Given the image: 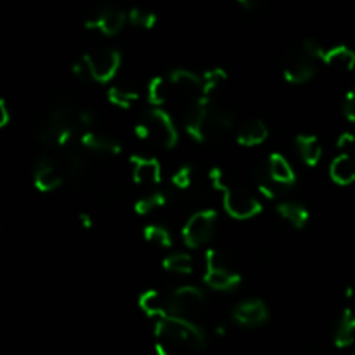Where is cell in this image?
I'll return each instance as SVG.
<instances>
[{"mask_svg":"<svg viewBox=\"0 0 355 355\" xmlns=\"http://www.w3.org/2000/svg\"><path fill=\"white\" fill-rule=\"evenodd\" d=\"M184 127L194 141L214 142L225 137L231 130L232 114L203 97L187 106L184 114Z\"/></svg>","mask_w":355,"mask_h":355,"instance_id":"6da1fadb","label":"cell"},{"mask_svg":"<svg viewBox=\"0 0 355 355\" xmlns=\"http://www.w3.org/2000/svg\"><path fill=\"white\" fill-rule=\"evenodd\" d=\"M155 336L156 354L158 355H173L179 349L201 350L207 345V335L203 329L193 321L168 315L165 319L155 321Z\"/></svg>","mask_w":355,"mask_h":355,"instance_id":"7a4b0ae2","label":"cell"},{"mask_svg":"<svg viewBox=\"0 0 355 355\" xmlns=\"http://www.w3.org/2000/svg\"><path fill=\"white\" fill-rule=\"evenodd\" d=\"M208 177H210L215 189L224 193V208L232 218L246 220V218L257 217V215L262 211V203H260L255 196L246 193L243 187L227 184L222 168L214 166V168L210 170V173H208Z\"/></svg>","mask_w":355,"mask_h":355,"instance_id":"3957f363","label":"cell"},{"mask_svg":"<svg viewBox=\"0 0 355 355\" xmlns=\"http://www.w3.org/2000/svg\"><path fill=\"white\" fill-rule=\"evenodd\" d=\"M324 49L312 38H305L288 51L283 64V75L290 83H305L314 76L315 61L322 58Z\"/></svg>","mask_w":355,"mask_h":355,"instance_id":"277c9868","label":"cell"},{"mask_svg":"<svg viewBox=\"0 0 355 355\" xmlns=\"http://www.w3.org/2000/svg\"><path fill=\"white\" fill-rule=\"evenodd\" d=\"M134 132L139 139H144V141L151 139L166 149L175 148L179 142V132H177L172 116L159 107L148 111L142 120L135 125Z\"/></svg>","mask_w":355,"mask_h":355,"instance_id":"5b68a950","label":"cell"},{"mask_svg":"<svg viewBox=\"0 0 355 355\" xmlns=\"http://www.w3.org/2000/svg\"><path fill=\"white\" fill-rule=\"evenodd\" d=\"M205 283L217 291H231L241 283V276L236 272L231 259L225 252L217 248L207 250V272Z\"/></svg>","mask_w":355,"mask_h":355,"instance_id":"8992f818","label":"cell"},{"mask_svg":"<svg viewBox=\"0 0 355 355\" xmlns=\"http://www.w3.org/2000/svg\"><path fill=\"white\" fill-rule=\"evenodd\" d=\"M168 305L170 314L194 322V318H198V315L205 311L207 295H205L200 288L186 284V286L177 288V290L170 295Z\"/></svg>","mask_w":355,"mask_h":355,"instance_id":"52a82bcc","label":"cell"},{"mask_svg":"<svg viewBox=\"0 0 355 355\" xmlns=\"http://www.w3.org/2000/svg\"><path fill=\"white\" fill-rule=\"evenodd\" d=\"M217 217L218 215L215 210H201L191 215L182 229L184 245L187 248H200V246L207 245L215 232Z\"/></svg>","mask_w":355,"mask_h":355,"instance_id":"ba28073f","label":"cell"},{"mask_svg":"<svg viewBox=\"0 0 355 355\" xmlns=\"http://www.w3.org/2000/svg\"><path fill=\"white\" fill-rule=\"evenodd\" d=\"M83 59L87 61L90 69L92 80L99 83H106L116 75L118 68L121 64L120 52L111 47H96L92 51L85 52Z\"/></svg>","mask_w":355,"mask_h":355,"instance_id":"9c48e42d","label":"cell"},{"mask_svg":"<svg viewBox=\"0 0 355 355\" xmlns=\"http://www.w3.org/2000/svg\"><path fill=\"white\" fill-rule=\"evenodd\" d=\"M128 19V14L123 10L116 9V7H97L94 12H90L85 17V26L89 30H99L101 33L113 37V35L120 33L121 28L125 26Z\"/></svg>","mask_w":355,"mask_h":355,"instance_id":"30bf717a","label":"cell"},{"mask_svg":"<svg viewBox=\"0 0 355 355\" xmlns=\"http://www.w3.org/2000/svg\"><path fill=\"white\" fill-rule=\"evenodd\" d=\"M168 82L180 96L189 99V104L203 99V76L189 71V69L177 68L168 75Z\"/></svg>","mask_w":355,"mask_h":355,"instance_id":"8fae6325","label":"cell"},{"mask_svg":"<svg viewBox=\"0 0 355 355\" xmlns=\"http://www.w3.org/2000/svg\"><path fill=\"white\" fill-rule=\"evenodd\" d=\"M234 319L238 324L246 326V328H257L267 322L269 319V309L262 300H245L234 309Z\"/></svg>","mask_w":355,"mask_h":355,"instance_id":"7c38bea8","label":"cell"},{"mask_svg":"<svg viewBox=\"0 0 355 355\" xmlns=\"http://www.w3.org/2000/svg\"><path fill=\"white\" fill-rule=\"evenodd\" d=\"M134 166V180L137 184H159L162 180V166L158 159L144 158V156H130Z\"/></svg>","mask_w":355,"mask_h":355,"instance_id":"4fadbf2b","label":"cell"},{"mask_svg":"<svg viewBox=\"0 0 355 355\" xmlns=\"http://www.w3.org/2000/svg\"><path fill=\"white\" fill-rule=\"evenodd\" d=\"M139 307L142 309L148 318L155 319V321H159V319L168 318L170 314V305L168 298L165 300L162 293H158L156 290H148L139 297Z\"/></svg>","mask_w":355,"mask_h":355,"instance_id":"5bb4252c","label":"cell"},{"mask_svg":"<svg viewBox=\"0 0 355 355\" xmlns=\"http://www.w3.org/2000/svg\"><path fill=\"white\" fill-rule=\"evenodd\" d=\"M80 144L89 151L103 153V155H120L121 144L113 137L101 134V132L87 130L85 134L80 137Z\"/></svg>","mask_w":355,"mask_h":355,"instance_id":"9a60e30c","label":"cell"},{"mask_svg":"<svg viewBox=\"0 0 355 355\" xmlns=\"http://www.w3.org/2000/svg\"><path fill=\"white\" fill-rule=\"evenodd\" d=\"M62 184V175L49 159H42L35 168V187L42 193H51Z\"/></svg>","mask_w":355,"mask_h":355,"instance_id":"2e32d148","label":"cell"},{"mask_svg":"<svg viewBox=\"0 0 355 355\" xmlns=\"http://www.w3.org/2000/svg\"><path fill=\"white\" fill-rule=\"evenodd\" d=\"M321 61L338 71H352L355 68V52L347 45H335L331 49H324Z\"/></svg>","mask_w":355,"mask_h":355,"instance_id":"e0dca14e","label":"cell"},{"mask_svg":"<svg viewBox=\"0 0 355 355\" xmlns=\"http://www.w3.org/2000/svg\"><path fill=\"white\" fill-rule=\"evenodd\" d=\"M331 180L338 186H349L355 182V158L349 153H342L336 156L329 165Z\"/></svg>","mask_w":355,"mask_h":355,"instance_id":"ac0fdd59","label":"cell"},{"mask_svg":"<svg viewBox=\"0 0 355 355\" xmlns=\"http://www.w3.org/2000/svg\"><path fill=\"white\" fill-rule=\"evenodd\" d=\"M267 137H269V128H267V125L262 120H257V118L245 121L239 127L238 135H236L239 144L246 146V148L262 144V142L267 141Z\"/></svg>","mask_w":355,"mask_h":355,"instance_id":"d6986e66","label":"cell"},{"mask_svg":"<svg viewBox=\"0 0 355 355\" xmlns=\"http://www.w3.org/2000/svg\"><path fill=\"white\" fill-rule=\"evenodd\" d=\"M267 172H269V179L274 184H281V186H290V184H293L297 180V173H295L293 166L279 153H272L269 156Z\"/></svg>","mask_w":355,"mask_h":355,"instance_id":"ffe728a7","label":"cell"},{"mask_svg":"<svg viewBox=\"0 0 355 355\" xmlns=\"http://www.w3.org/2000/svg\"><path fill=\"white\" fill-rule=\"evenodd\" d=\"M355 342V311L347 307L340 318L335 331V345L338 349H347Z\"/></svg>","mask_w":355,"mask_h":355,"instance_id":"44dd1931","label":"cell"},{"mask_svg":"<svg viewBox=\"0 0 355 355\" xmlns=\"http://www.w3.org/2000/svg\"><path fill=\"white\" fill-rule=\"evenodd\" d=\"M277 214L288 222V224L293 225L295 229H304L307 225L311 214H309L307 208L302 203L297 201H283V203L277 205Z\"/></svg>","mask_w":355,"mask_h":355,"instance_id":"7402d4cb","label":"cell"},{"mask_svg":"<svg viewBox=\"0 0 355 355\" xmlns=\"http://www.w3.org/2000/svg\"><path fill=\"white\" fill-rule=\"evenodd\" d=\"M297 148L300 153L302 159L307 163L309 166H315L322 156L321 142L315 135H298L297 137Z\"/></svg>","mask_w":355,"mask_h":355,"instance_id":"603a6c76","label":"cell"},{"mask_svg":"<svg viewBox=\"0 0 355 355\" xmlns=\"http://www.w3.org/2000/svg\"><path fill=\"white\" fill-rule=\"evenodd\" d=\"M163 269H166L168 272L189 276V274H193L194 270L193 257H191L189 253H184V252L172 253V255H168L165 260H163Z\"/></svg>","mask_w":355,"mask_h":355,"instance_id":"cb8c5ba5","label":"cell"},{"mask_svg":"<svg viewBox=\"0 0 355 355\" xmlns=\"http://www.w3.org/2000/svg\"><path fill=\"white\" fill-rule=\"evenodd\" d=\"M107 99L118 107H130L139 99V92L130 87L113 85L107 90Z\"/></svg>","mask_w":355,"mask_h":355,"instance_id":"d4e9b609","label":"cell"},{"mask_svg":"<svg viewBox=\"0 0 355 355\" xmlns=\"http://www.w3.org/2000/svg\"><path fill=\"white\" fill-rule=\"evenodd\" d=\"M170 94V83H166V80L163 76H155V78L149 82L148 85V99L149 103L155 104V106H162L168 101Z\"/></svg>","mask_w":355,"mask_h":355,"instance_id":"484cf974","label":"cell"},{"mask_svg":"<svg viewBox=\"0 0 355 355\" xmlns=\"http://www.w3.org/2000/svg\"><path fill=\"white\" fill-rule=\"evenodd\" d=\"M163 205H166V194L165 193H156L148 194V196L141 198L139 201H135L134 208H135V214L139 215H148L151 211H155L156 208H162Z\"/></svg>","mask_w":355,"mask_h":355,"instance_id":"4316f807","label":"cell"},{"mask_svg":"<svg viewBox=\"0 0 355 355\" xmlns=\"http://www.w3.org/2000/svg\"><path fill=\"white\" fill-rule=\"evenodd\" d=\"M227 80V73L225 69L222 68H214V69H208L207 73L203 75V97L210 99L211 94L222 85V83Z\"/></svg>","mask_w":355,"mask_h":355,"instance_id":"83f0119b","label":"cell"},{"mask_svg":"<svg viewBox=\"0 0 355 355\" xmlns=\"http://www.w3.org/2000/svg\"><path fill=\"white\" fill-rule=\"evenodd\" d=\"M144 238L146 241L153 243V245L156 246H162V248H170V246H172V236H170V232L166 231L165 227H162V225H146Z\"/></svg>","mask_w":355,"mask_h":355,"instance_id":"f1b7e54d","label":"cell"},{"mask_svg":"<svg viewBox=\"0 0 355 355\" xmlns=\"http://www.w3.org/2000/svg\"><path fill=\"white\" fill-rule=\"evenodd\" d=\"M128 21H130L134 26L151 30L156 24V21H158V17H156V14L151 12V10H146L142 9V7H134V9L128 10Z\"/></svg>","mask_w":355,"mask_h":355,"instance_id":"f546056e","label":"cell"},{"mask_svg":"<svg viewBox=\"0 0 355 355\" xmlns=\"http://www.w3.org/2000/svg\"><path fill=\"white\" fill-rule=\"evenodd\" d=\"M172 182L173 186L179 187V189H187V187L191 186V182H193V168H191L189 165L180 166V168L173 173Z\"/></svg>","mask_w":355,"mask_h":355,"instance_id":"4dcf8cb0","label":"cell"},{"mask_svg":"<svg viewBox=\"0 0 355 355\" xmlns=\"http://www.w3.org/2000/svg\"><path fill=\"white\" fill-rule=\"evenodd\" d=\"M343 111H345V116L350 121H355V87L347 92L345 103H343Z\"/></svg>","mask_w":355,"mask_h":355,"instance_id":"1f68e13d","label":"cell"},{"mask_svg":"<svg viewBox=\"0 0 355 355\" xmlns=\"http://www.w3.org/2000/svg\"><path fill=\"white\" fill-rule=\"evenodd\" d=\"M73 75L80 80H92V75H90L89 64H87L85 59L82 58L80 61H76L75 64H73Z\"/></svg>","mask_w":355,"mask_h":355,"instance_id":"d6a6232c","label":"cell"},{"mask_svg":"<svg viewBox=\"0 0 355 355\" xmlns=\"http://www.w3.org/2000/svg\"><path fill=\"white\" fill-rule=\"evenodd\" d=\"M354 144H355V134H352V132H343V134L338 137V141H336L338 149H347Z\"/></svg>","mask_w":355,"mask_h":355,"instance_id":"836d02e7","label":"cell"},{"mask_svg":"<svg viewBox=\"0 0 355 355\" xmlns=\"http://www.w3.org/2000/svg\"><path fill=\"white\" fill-rule=\"evenodd\" d=\"M259 191L267 198V200H274V198H276V191H274V187L270 186L269 180L260 179L259 180Z\"/></svg>","mask_w":355,"mask_h":355,"instance_id":"e575fe53","label":"cell"},{"mask_svg":"<svg viewBox=\"0 0 355 355\" xmlns=\"http://www.w3.org/2000/svg\"><path fill=\"white\" fill-rule=\"evenodd\" d=\"M9 121H10L9 107H7L6 99H0V127H6Z\"/></svg>","mask_w":355,"mask_h":355,"instance_id":"d590c367","label":"cell"},{"mask_svg":"<svg viewBox=\"0 0 355 355\" xmlns=\"http://www.w3.org/2000/svg\"><path fill=\"white\" fill-rule=\"evenodd\" d=\"M80 224L83 229H90L92 227V217L87 211H83V214H80Z\"/></svg>","mask_w":355,"mask_h":355,"instance_id":"8d00e7d4","label":"cell"}]
</instances>
